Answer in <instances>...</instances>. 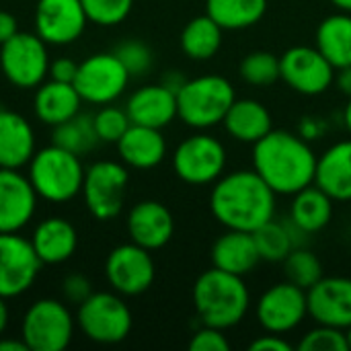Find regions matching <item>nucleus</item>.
<instances>
[{
  "label": "nucleus",
  "mask_w": 351,
  "mask_h": 351,
  "mask_svg": "<svg viewBox=\"0 0 351 351\" xmlns=\"http://www.w3.org/2000/svg\"><path fill=\"white\" fill-rule=\"evenodd\" d=\"M298 350L302 351H348V339L346 331L329 325H319L317 329L308 331L300 343Z\"/></svg>",
  "instance_id": "obj_39"
},
{
  "label": "nucleus",
  "mask_w": 351,
  "mask_h": 351,
  "mask_svg": "<svg viewBox=\"0 0 351 351\" xmlns=\"http://www.w3.org/2000/svg\"><path fill=\"white\" fill-rule=\"evenodd\" d=\"M128 232L132 243L156 251L162 249L175 232V220L171 210L154 199L136 204L128 214Z\"/></svg>",
  "instance_id": "obj_19"
},
{
  "label": "nucleus",
  "mask_w": 351,
  "mask_h": 351,
  "mask_svg": "<svg viewBox=\"0 0 351 351\" xmlns=\"http://www.w3.org/2000/svg\"><path fill=\"white\" fill-rule=\"evenodd\" d=\"M88 23H97L101 27H115L128 19L132 12L134 0H80Z\"/></svg>",
  "instance_id": "obj_36"
},
{
  "label": "nucleus",
  "mask_w": 351,
  "mask_h": 351,
  "mask_svg": "<svg viewBox=\"0 0 351 351\" xmlns=\"http://www.w3.org/2000/svg\"><path fill=\"white\" fill-rule=\"evenodd\" d=\"M346 339H348V348L351 350V327L350 329H346Z\"/></svg>",
  "instance_id": "obj_51"
},
{
  "label": "nucleus",
  "mask_w": 351,
  "mask_h": 351,
  "mask_svg": "<svg viewBox=\"0 0 351 351\" xmlns=\"http://www.w3.org/2000/svg\"><path fill=\"white\" fill-rule=\"evenodd\" d=\"M76 323L90 341L113 346L130 335L134 321L130 306L117 294L93 292L82 304H78Z\"/></svg>",
  "instance_id": "obj_7"
},
{
  "label": "nucleus",
  "mask_w": 351,
  "mask_h": 351,
  "mask_svg": "<svg viewBox=\"0 0 351 351\" xmlns=\"http://www.w3.org/2000/svg\"><path fill=\"white\" fill-rule=\"evenodd\" d=\"M255 315L265 333L286 335L308 317L306 290L294 286L288 280L276 284L261 294L255 306Z\"/></svg>",
  "instance_id": "obj_13"
},
{
  "label": "nucleus",
  "mask_w": 351,
  "mask_h": 351,
  "mask_svg": "<svg viewBox=\"0 0 351 351\" xmlns=\"http://www.w3.org/2000/svg\"><path fill=\"white\" fill-rule=\"evenodd\" d=\"M253 237H255V245H257L261 261L284 263V259L294 249V241L290 237V230L284 224L276 222L274 218L269 222H265L263 226H259L253 232Z\"/></svg>",
  "instance_id": "obj_33"
},
{
  "label": "nucleus",
  "mask_w": 351,
  "mask_h": 351,
  "mask_svg": "<svg viewBox=\"0 0 351 351\" xmlns=\"http://www.w3.org/2000/svg\"><path fill=\"white\" fill-rule=\"evenodd\" d=\"M193 306L202 325L226 331L247 317L251 294L243 276L212 267L193 284Z\"/></svg>",
  "instance_id": "obj_3"
},
{
  "label": "nucleus",
  "mask_w": 351,
  "mask_h": 351,
  "mask_svg": "<svg viewBox=\"0 0 351 351\" xmlns=\"http://www.w3.org/2000/svg\"><path fill=\"white\" fill-rule=\"evenodd\" d=\"M317 160L308 140L286 130H271L253 144V169L276 195H294L313 185Z\"/></svg>",
  "instance_id": "obj_1"
},
{
  "label": "nucleus",
  "mask_w": 351,
  "mask_h": 351,
  "mask_svg": "<svg viewBox=\"0 0 351 351\" xmlns=\"http://www.w3.org/2000/svg\"><path fill=\"white\" fill-rule=\"evenodd\" d=\"M78 72V64L70 58H58L53 62H49V78L51 80H60V82H72L76 78Z\"/></svg>",
  "instance_id": "obj_42"
},
{
  "label": "nucleus",
  "mask_w": 351,
  "mask_h": 351,
  "mask_svg": "<svg viewBox=\"0 0 351 351\" xmlns=\"http://www.w3.org/2000/svg\"><path fill=\"white\" fill-rule=\"evenodd\" d=\"M35 154V132L14 111L0 109V169H21Z\"/></svg>",
  "instance_id": "obj_21"
},
{
  "label": "nucleus",
  "mask_w": 351,
  "mask_h": 351,
  "mask_svg": "<svg viewBox=\"0 0 351 351\" xmlns=\"http://www.w3.org/2000/svg\"><path fill=\"white\" fill-rule=\"evenodd\" d=\"M88 25L80 0H37L35 33L47 45H68L80 39Z\"/></svg>",
  "instance_id": "obj_16"
},
{
  "label": "nucleus",
  "mask_w": 351,
  "mask_h": 351,
  "mask_svg": "<svg viewBox=\"0 0 351 351\" xmlns=\"http://www.w3.org/2000/svg\"><path fill=\"white\" fill-rule=\"evenodd\" d=\"M222 125L228 136L243 144H255L274 130L269 109L257 99H234L226 111Z\"/></svg>",
  "instance_id": "obj_25"
},
{
  "label": "nucleus",
  "mask_w": 351,
  "mask_h": 351,
  "mask_svg": "<svg viewBox=\"0 0 351 351\" xmlns=\"http://www.w3.org/2000/svg\"><path fill=\"white\" fill-rule=\"evenodd\" d=\"M284 274L288 282L302 290L313 288L325 276L321 259L306 249H292V253L284 259Z\"/></svg>",
  "instance_id": "obj_34"
},
{
  "label": "nucleus",
  "mask_w": 351,
  "mask_h": 351,
  "mask_svg": "<svg viewBox=\"0 0 351 351\" xmlns=\"http://www.w3.org/2000/svg\"><path fill=\"white\" fill-rule=\"evenodd\" d=\"M8 325V306H6V298L0 296V335L6 331Z\"/></svg>",
  "instance_id": "obj_48"
},
{
  "label": "nucleus",
  "mask_w": 351,
  "mask_h": 351,
  "mask_svg": "<svg viewBox=\"0 0 351 351\" xmlns=\"http://www.w3.org/2000/svg\"><path fill=\"white\" fill-rule=\"evenodd\" d=\"M212 216L230 230L255 232L276 214V191L253 171L222 175L210 193Z\"/></svg>",
  "instance_id": "obj_2"
},
{
  "label": "nucleus",
  "mask_w": 351,
  "mask_h": 351,
  "mask_svg": "<svg viewBox=\"0 0 351 351\" xmlns=\"http://www.w3.org/2000/svg\"><path fill=\"white\" fill-rule=\"evenodd\" d=\"M267 12V0H206L210 14L224 31L255 27Z\"/></svg>",
  "instance_id": "obj_31"
},
{
  "label": "nucleus",
  "mask_w": 351,
  "mask_h": 351,
  "mask_svg": "<svg viewBox=\"0 0 351 351\" xmlns=\"http://www.w3.org/2000/svg\"><path fill=\"white\" fill-rule=\"evenodd\" d=\"M237 93L228 78L206 74L191 80L177 90V117L195 130H208L222 123L226 111L234 103Z\"/></svg>",
  "instance_id": "obj_5"
},
{
  "label": "nucleus",
  "mask_w": 351,
  "mask_h": 351,
  "mask_svg": "<svg viewBox=\"0 0 351 351\" xmlns=\"http://www.w3.org/2000/svg\"><path fill=\"white\" fill-rule=\"evenodd\" d=\"M93 121H95V130H97L99 140L107 142V144H117L119 138L132 125L128 111L119 109V107H111V105L99 109L97 115H93Z\"/></svg>",
  "instance_id": "obj_37"
},
{
  "label": "nucleus",
  "mask_w": 351,
  "mask_h": 351,
  "mask_svg": "<svg viewBox=\"0 0 351 351\" xmlns=\"http://www.w3.org/2000/svg\"><path fill=\"white\" fill-rule=\"evenodd\" d=\"M125 111L132 123L162 130L177 117V93L162 82L146 84L130 97Z\"/></svg>",
  "instance_id": "obj_20"
},
{
  "label": "nucleus",
  "mask_w": 351,
  "mask_h": 351,
  "mask_svg": "<svg viewBox=\"0 0 351 351\" xmlns=\"http://www.w3.org/2000/svg\"><path fill=\"white\" fill-rule=\"evenodd\" d=\"M261 257L255 245L253 232L245 230H230L216 239L212 247V263L214 267L234 274V276H247L259 265Z\"/></svg>",
  "instance_id": "obj_24"
},
{
  "label": "nucleus",
  "mask_w": 351,
  "mask_h": 351,
  "mask_svg": "<svg viewBox=\"0 0 351 351\" xmlns=\"http://www.w3.org/2000/svg\"><path fill=\"white\" fill-rule=\"evenodd\" d=\"M119 156L125 167L148 171L162 162L167 154V142L160 130L132 123L117 142Z\"/></svg>",
  "instance_id": "obj_22"
},
{
  "label": "nucleus",
  "mask_w": 351,
  "mask_h": 351,
  "mask_svg": "<svg viewBox=\"0 0 351 351\" xmlns=\"http://www.w3.org/2000/svg\"><path fill=\"white\" fill-rule=\"evenodd\" d=\"M280 78L298 95L317 97L335 82V68L317 45H294L280 56Z\"/></svg>",
  "instance_id": "obj_12"
},
{
  "label": "nucleus",
  "mask_w": 351,
  "mask_h": 351,
  "mask_svg": "<svg viewBox=\"0 0 351 351\" xmlns=\"http://www.w3.org/2000/svg\"><path fill=\"white\" fill-rule=\"evenodd\" d=\"M19 33V23H16V16L6 12V10H0V45L6 43L12 35Z\"/></svg>",
  "instance_id": "obj_44"
},
{
  "label": "nucleus",
  "mask_w": 351,
  "mask_h": 351,
  "mask_svg": "<svg viewBox=\"0 0 351 351\" xmlns=\"http://www.w3.org/2000/svg\"><path fill=\"white\" fill-rule=\"evenodd\" d=\"M74 335V319L68 306L56 298L33 302L21 323V337L29 351H64Z\"/></svg>",
  "instance_id": "obj_6"
},
{
  "label": "nucleus",
  "mask_w": 351,
  "mask_h": 351,
  "mask_svg": "<svg viewBox=\"0 0 351 351\" xmlns=\"http://www.w3.org/2000/svg\"><path fill=\"white\" fill-rule=\"evenodd\" d=\"M308 317L317 325H329L337 329L351 327V278L333 276L321 278L306 290Z\"/></svg>",
  "instance_id": "obj_17"
},
{
  "label": "nucleus",
  "mask_w": 351,
  "mask_h": 351,
  "mask_svg": "<svg viewBox=\"0 0 351 351\" xmlns=\"http://www.w3.org/2000/svg\"><path fill=\"white\" fill-rule=\"evenodd\" d=\"M31 245L43 265H58L74 255L78 247V234L68 220L53 216L35 226Z\"/></svg>",
  "instance_id": "obj_26"
},
{
  "label": "nucleus",
  "mask_w": 351,
  "mask_h": 351,
  "mask_svg": "<svg viewBox=\"0 0 351 351\" xmlns=\"http://www.w3.org/2000/svg\"><path fill=\"white\" fill-rule=\"evenodd\" d=\"M80 95L72 82L47 80L35 93V115L45 125H60L80 111Z\"/></svg>",
  "instance_id": "obj_27"
},
{
  "label": "nucleus",
  "mask_w": 351,
  "mask_h": 351,
  "mask_svg": "<svg viewBox=\"0 0 351 351\" xmlns=\"http://www.w3.org/2000/svg\"><path fill=\"white\" fill-rule=\"evenodd\" d=\"M130 173L125 165L99 160L84 171L82 197L97 220H113L123 210Z\"/></svg>",
  "instance_id": "obj_10"
},
{
  "label": "nucleus",
  "mask_w": 351,
  "mask_h": 351,
  "mask_svg": "<svg viewBox=\"0 0 351 351\" xmlns=\"http://www.w3.org/2000/svg\"><path fill=\"white\" fill-rule=\"evenodd\" d=\"M173 169L189 185L216 183L226 169V148L210 134H193L175 148Z\"/></svg>",
  "instance_id": "obj_9"
},
{
  "label": "nucleus",
  "mask_w": 351,
  "mask_h": 351,
  "mask_svg": "<svg viewBox=\"0 0 351 351\" xmlns=\"http://www.w3.org/2000/svg\"><path fill=\"white\" fill-rule=\"evenodd\" d=\"M249 350L251 351H292L294 346L288 343L282 335L278 333H267V335H261L257 337L255 341L249 343Z\"/></svg>",
  "instance_id": "obj_43"
},
{
  "label": "nucleus",
  "mask_w": 351,
  "mask_h": 351,
  "mask_svg": "<svg viewBox=\"0 0 351 351\" xmlns=\"http://www.w3.org/2000/svg\"><path fill=\"white\" fill-rule=\"evenodd\" d=\"M99 142L101 140L97 136L93 115H86L80 111L74 117L53 128V144L78 156L93 152Z\"/></svg>",
  "instance_id": "obj_32"
},
{
  "label": "nucleus",
  "mask_w": 351,
  "mask_h": 351,
  "mask_svg": "<svg viewBox=\"0 0 351 351\" xmlns=\"http://www.w3.org/2000/svg\"><path fill=\"white\" fill-rule=\"evenodd\" d=\"M222 33L224 29L210 14H199L183 27L179 39L181 49L191 60H210L222 47Z\"/></svg>",
  "instance_id": "obj_30"
},
{
  "label": "nucleus",
  "mask_w": 351,
  "mask_h": 351,
  "mask_svg": "<svg viewBox=\"0 0 351 351\" xmlns=\"http://www.w3.org/2000/svg\"><path fill=\"white\" fill-rule=\"evenodd\" d=\"M189 350L191 351H228L230 343L224 335L222 329L218 327H210V325H202V329H197L189 341Z\"/></svg>",
  "instance_id": "obj_40"
},
{
  "label": "nucleus",
  "mask_w": 351,
  "mask_h": 351,
  "mask_svg": "<svg viewBox=\"0 0 351 351\" xmlns=\"http://www.w3.org/2000/svg\"><path fill=\"white\" fill-rule=\"evenodd\" d=\"M343 123H346L348 132L351 134V97L350 101H348V105H346V109H343Z\"/></svg>",
  "instance_id": "obj_49"
},
{
  "label": "nucleus",
  "mask_w": 351,
  "mask_h": 351,
  "mask_svg": "<svg viewBox=\"0 0 351 351\" xmlns=\"http://www.w3.org/2000/svg\"><path fill=\"white\" fill-rule=\"evenodd\" d=\"M113 53L119 58V62L125 66V70L130 72V76H142L152 68L154 56L152 49L140 41V39H128L123 43H119Z\"/></svg>",
  "instance_id": "obj_38"
},
{
  "label": "nucleus",
  "mask_w": 351,
  "mask_h": 351,
  "mask_svg": "<svg viewBox=\"0 0 351 351\" xmlns=\"http://www.w3.org/2000/svg\"><path fill=\"white\" fill-rule=\"evenodd\" d=\"M41 265L29 239L19 232H0V296L25 294L35 284Z\"/></svg>",
  "instance_id": "obj_15"
},
{
  "label": "nucleus",
  "mask_w": 351,
  "mask_h": 351,
  "mask_svg": "<svg viewBox=\"0 0 351 351\" xmlns=\"http://www.w3.org/2000/svg\"><path fill=\"white\" fill-rule=\"evenodd\" d=\"M339 10H346V12H351V0H331Z\"/></svg>",
  "instance_id": "obj_50"
},
{
  "label": "nucleus",
  "mask_w": 351,
  "mask_h": 351,
  "mask_svg": "<svg viewBox=\"0 0 351 351\" xmlns=\"http://www.w3.org/2000/svg\"><path fill=\"white\" fill-rule=\"evenodd\" d=\"M333 218V197L319 185H308L294 193L290 206V220L300 232H319Z\"/></svg>",
  "instance_id": "obj_28"
},
{
  "label": "nucleus",
  "mask_w": 351,
  "mask_h": 351,
  "mask_svg": "<svg viewBox=\"0 0 351 351\" xmlns=\"http://www.w3.org/2000/svg\"><path fill=\"white\" fill-rule=\"evenodd\" d=\"M93 294V288H90V282L80 276V274H70L64 278L62 282V296L66 302L70 304H82L88 296Z\"/></svg>",
  "instance_id": "obj_41"
},
{
  "label": "nucleus",
  "mask_w": 351,
  "mask_h": 351,
  "mask_svg": "<svg viewBox=\"0 0 351 351\" xmlns=\"http://www.w3.org/2000/svg\"><path fill=\"white\" fill-rule=\"evenodd\" d=\"M315 45L335 70L351 66V12L339 10L323 19L317 29Z\"/></svg>",
  "instance_id": "obj_29"
},
{
  "label": "nucleus",
  "mask_w": 351,
  "mask_h": 351,
  "mask_svg": "<svg viewBox=\"0 0 351 351\" xmlns=\"http://www.w3.org/2000/svg\"><path fill=\"white\" fill-rule=\"evenodd\" d=\"M0 68L19 88L39 86L49 72L47 43L37 33L19 31L0 45Z\"/></svg>",
  "instance_id": "obj_8"
},
{
  "label": "nucleus",
  "mask_w": 351,
  "mask_h": 351,
  "mask_svg": "<svg viewBox=\"0 0 351 351\" xmlns=\"http://www.w3.org/2000/svg\"><path fill=\"white\" fill-rule=\"evenodd\" d=\"M0 351H29L27 343L23 341V337L16 339H0Z\"/></svg>",
  "instance_id": "obj_47"
},
{
  "label": "nucleus",
  "mask_w": 351,
  "mask_h": 351,
  "mask_svg": "<svg viewBox=\"0 0 351 351\" xmlns=\"http://www.w3.org/2000/svg\"><path fill=\"white\" fill-rule=\"evenodd\" d=\"M239 72L247 84L269 86L280 78V58L265 49L251 51L243 58Z\"/></svg>",
  "instance_id": "obj_35"
},
{
  "label": "nucleus",
  "mask_w": 351,
  "mask_h": 351,
  "mask_svg": "<svg viewBox=\"0 0 351 351\" xmlns=\"http://www.w3.org/2000/svg\"><path fill=\"white\" fill-rule=\"evenodd\" d=\"M37 197L29 177L19 169H0V232L25 228L37 210Z\"/></svg>",
  "instance_id": "obj_18"
},
{
  "label": "nucleus",
  "mask_w": 351,
  "mask_h": 351,
  "mask_svg": "<svg viewBox=\"0 0 351 351\" xmlns=\"http://www.w3.org/2000/svg\"><path fill=\"white\" fill-rule=\"evenodd\" d=\"M160 82H162V84H165L167 88H171L173 93H177V90H179V88H181V86L185 84V78H183V76H181L179 72H169V74H167V76H165V78H162Z\"/></svg>",
  "instance_id": "obj_46"
},
{
  "label": "nucleus",
  "mask_w": 351,
  "mask_h": 351,
  "mask_svg": "<svg viewBox=\"0 0 351 351\" xmlns=\"http://www.w3.org/2000/svg\"><path fill=\"white\" fill-rule=\"evenodd\" d=\"M156 276L154 259L148 249L125 243L115 247L105 261V278L109 286L121 296L144 294Z\"/></svg>",
  "instance_id": "obj_14"
},
{
  "label": "nucleus",
  "mask_w": 351,
  "mask_h": 351,
  "mask_svg": "<svg viewBox=\"0 0 351 351\" xmlns=\"http://www.w3.org/2000/svg\"><path fill=\"white\" fill-rule=\"evenodd\" d=\"M315 185L333 202H351V140L329 146L317 160Z\"/></svg>",
  "instance_id": "obj_23"
},
{
  "label": "nucleus",
  "mask_w": 351,
  "mask_h": 351,
  "mask_svg": "<svg viewBox=\"0 0 351 351\" xmlns=\"http://www.w3.org/2000/svg\"><path fill=\"white\" fill-rule=\"evenodd\" d=\"M84 171L78 154L51 144L33 154L27 177L39 197L66 204L82 191Z\"/></svg>",
  "instance_id": "obj_4"
},
{
  "label": "nucleus",
  "mask_w": 351,
  "mask_h": 351,
  "mask_svg": "<svg viewBox=\"0 0 351 351\" xmlns=\"http://www.w3.org/2000/svg\"><path fill=\"white\" fill-rule=\"evenodd\" d=\"M130 78V72L113 51H101L78 64L74 86L82 101L109 105L123 95Z\"/></svg>",
  "instance_id": "obj_11"
},
{
  "label": "nucleus",
  "mask_w": 351,
  "mask_h": 351,
  "mask_svg": "<svg viewBox=\"0 0 351 351\" xmlns=\"http://www.w3.org/2000/svg\"><path fill=\"white\" fill-rule=\"evenodd\" d=\"M335 82H337V88L350 99L351 97V66L346 68H339L337 70V76H335Z\"/></svg>",
  "instance_id": "obj_45"
}]
</instances>
